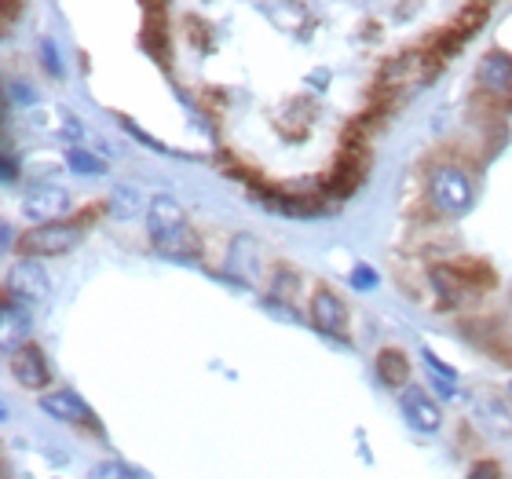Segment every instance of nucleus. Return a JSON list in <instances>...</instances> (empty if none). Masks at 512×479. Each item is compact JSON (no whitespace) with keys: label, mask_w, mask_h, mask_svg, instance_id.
I'll list each match as a JSON object with an SVG mask.
<instances>
[{"label":"nucleus","mask_w":512,"mask_h":479,"mask_svg":"<svg viewBox=\"0 0 512 479\" xmlns=\"http://www.w3.org/2000/svg\"><path fill=\"white\" fill-rule=\"evenodd\" d=\"M403 414L417 432H436L443 425V410L436 406V399L425 388H414V384L403 388Z\"/></svg>","instance_id":"7"},{"label":"nucleus","mask_w":512,"mask_h":479,"mask_svg":"<svg viewBox=\"0 0 512 479\" xmlns=\"http://www.w3.org/2000/svg\"><path fill=\"white\" fill-rule=\"evenodd\" d=\"M4 286H8V297L22 300V304H33V300L48 297V275H44L33 260H19V264L11 267Z\"/></svg>","instance_id":"6"},{"label":"nucleus","mask_w":512,"mask_h":479,"mask_svg":"<svg viewBox=\"0 0 512 479\" xmlns=\"http://www.w3.org/2000/svg\"><path fill=\"white\" fill-rule=\"evenodd\" d=\"M469 479H502V472H498L494 461H476L469 469Z\"/></svg>","instance_id":"15"},{"label":"nucleus","mask_w":512,"mask_h":479,"mask_svg":"<svg viewBox=\"0 0 512 479\" xmlns=\"http://www.w3.org/2000/svg\"><path fill=\"white\" fill-rule=\"evenodd\" d=\"M85 235V227L74 220H59V224H37L19 235V256L22 260H44V256L70 253Z\"/></svg>","instance_id":"2"},{"label":"nucleus","mask_w":512,"mask_h":479,"mask_svg":"<svg viewBox=\"0 0 512 479\" xmlns=\"http://www.w3.org/2000/svg\"><path fill=\"white\" fill-rule=\"evenodd\" d=\"M425 362H428V370L439 373L436 381H439V388H443V395H454V370H450V366H443V362H439L432 352H425Z\"/></svg>","instance_id":"13"},{"label":"nucleus","mask_w":512,"mask_h":479,"mask_svg":"<svg viewBox=\"0 0 512 479\" xmlns=\"http://www.w3.org/2000/svg\"><path fill=\"white\" fill-rule=\"evenodd\" d=\"M147 231H150L154 249L165 256H198L202 253V242L194 238L191 224H187V213H183V205L176 202L172 194L150 198Z\"/></svg>","instance_id":"1"},{"label":"nucleus","mask_w":512,"mask_h":479,"mask_svg":"<svg viewBox=\"0 0 512 479\" xmlns=\"http://www.w3.org/2000/svg\"><path fill=\"white\" fill-rule=\"evenodd\" d=\"M352 286L355 289H374L377 286V271H370V267H355Z\"/></svg>","instance_id":"16"},{"label":"nucleus","mask_w":512,"mask_h":479,"mask_svg":"<svg viewBox=\"0 0 512 479\" xmlns=\"http://www.w3.org/2000/svg\"><path fill=\"white\" fill-rule=\"evenodd\" d=\"M22 202H26L22 209H26L30 220H37V224H59L66 216V209H70V194H66L59 183L41 180L26 187V198H22Z\"/></svg>","instance_id":"4"},{"label":"nucleus","mask_w":512,"mask_h":479,"mask_svg":"<svg viewBox=\"0 0 512 479\" xmlns=\"http://www.w3.org/2000/svg\"><path fill=\"white\" fill-rule=\"evenodd\" d=\"M8 366L22 388H44V384L52 381L48 359H44V352L37 348V344H19V348H11Z\"/></svg>","instance_id":"5"},{"label":"nucleus","mask_w":512,"mask_h":479,"mask_svg":"<svg viewBox=\"0 0 512 479\" xmlns=\"http://www.w3.org/2000/svg\"><path fill=\"white\" fill-rule=\"evenodd\" d=\"M311 322L315 330H322L326 337H344V326H348V308L341 304L337 293L330 289H319L315 300H311Z\"/></svg>","instance_id":"8"},{"label":"nucleus","mask_w":512,"mask_h":479,"mask_svg":"<svg viewBox=\"0 0 512 479\" xmlns=\"http://www.w3.org/2000/svg\"><path fill=\"white\" fill-rule=\"evenodd\" d=\"M41 55H44V70H48V74H55V77H63V66H59V52H55V44L44 41Z\"/></svg>","instance_id":"14"},{"label":"nucleus","mask_w":512,"mask_h":479,"mask_svg":"<svg viewBox=\"0 0 512 479\" xmlns=\"http://www.w3.org/2000/svg\"><path fill=\"white\" fill-rule=\"evenodd\" d=\"M480 85L491 92V96L512 103V59L505 52H491L480 63Z\"/></svg>","instance_id":"10"},{"label":"nucleus","mask_w":512,"mask_h":479,"mask_svg":"<svg viewBox=\"0 0 512 479\" xmlns=\"http://www.w3.org/2000/svg\"><path fill=\"white\" fill-rule=\"evenodd\" d=\"M66 161H70V169L74 172H81V176H103V161L99 158H92V154H88V150H70V154H66Z\"/></svg>","instance_id":"12"},{"label":"nucleus","mask_w":512,"mask_h":479,"mask_svg":"<svg viewBox=\"0 0 512 479\" xmlns=\"http://www.w3.org/2000/svg\"><path fill=\"white\" fill-rule=\"evenodd\" d=\"M377 377H381L384 384H392V388H403L406 377H410L406 355L395 352V348H384V352H377Z\"/></svg>","instance_id":"11"},{"label":"nucleus","mask_w":512,"mask_h":479,"mask_svg":"<svg viewBox=\"0 0 512 479\" xmlns=\"http://www.w3.org/2000/svg\"><path fill=\"white\" fill-rule=\"evenodd\" d=\"M428 198H432V205H436L439 213H447V216L469 213L472 180L461 169H454V165H443V169H436L432 180H428Z\"/></svg>","instance_id":"3"},{"label":"nucleus","mask_w":512,"mask_h":479,"mask_svg":"<svg viewBox=\"0 0 512 479\" xmlns=\"http://www.w3.org/2000/svg\"><path fill=\"white\" fill-rule=\"evenodd\" d=\"M41 410L55 421H70V425H96V417L88 410V403L74 392H52L41 399Z\"/></svg>","instance_id":"9"}]
</instances>
